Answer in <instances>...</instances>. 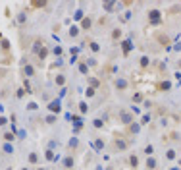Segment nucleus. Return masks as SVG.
Wrapping results in <instances>:
<instances>
[{"label": "nucleus", "mask_w": 181, "mask_h": 170, "mask_svg": "<svg viewBox=\"0 0 181 170\" xmlns=\"http://www.w3.org/2000/svg\"><path fill=\"white\" fill-rule=\"evenodd\" d=\"M44 4H46V2H33V4H31V6H35V8H42V6H44Z\"/></svg>", "instance_id": "nucleus-29"}, {"label": "nucleus", "mask_w": 181, "mask_h": 170, "mask_svg": "<svg viewBox=\"0 0 181 170\" xmlns=\"http://www.w3.org/2000/svg\"><path fill=\"white\" fill-rule=\"evenodd\" d=\"M90 25H93V21H90L89 18H83V21H81V27H83V31H89V29H90Z\"/></svg>", "instance_id": "nucleus-10"}, {"label": "nucleus", "mask_w": 181, "mask_h": 170, "mask_svg": "<svg viewBox=\"0 0 181 170\" xmlns=\"http://www.w3.org/2000/svg\"><path fill=\"white\" fill-rule=\"evenodd\" d=\"M4 141H14V133L12 131H6L4 133Z\"/></svg>", "instance_id": "nucleus-19"}, {"label": "nucleus", "mask_w": 181, "mask_h": 170, "mask_svg": "<svg viewBox=\"0 0 181 170\" xmlns=\"http://www.w3.org/2000/svg\"><path fill=\"white\" fill-rule=\"evenodd\" d=\"M66 83V77L64 75H56V85H64Z\"/></svg>", "instance_id": "nucleus-17"}, {"label": "nucleus", "mask_w": 181, "mask_h": 170, "mask_svg": "<svg viewBox=\"0 0 181 170\" xmlns=\"http://www.w3.org/2000/svg\"><path fill=\"white\" fill-rule=\"evenodd\" d=\"M79 110H81V112H87V110H89L87 103H81V105H79Z\"/></svg>", "instance_id": "nucleus-26"}, {"label": "nucleus", "mask_w": 181, "mask_h": 170, "mask_svg": "<svg viewBox=\"0 0 181 170\" xmlns=\"http://www.w3.org/2000/svg\"><path fill=\"white\" fill-rule=\"evenodd\" d=\"M121 49H123V56H127L129 50H131V41H123L121 43Z\"/></svg>", "instance_id": "nucleus-9"}, {"label": "nucleus", "mask_w": 181, "mask_h": 170, "mask_svg": "<svg viewBox=\"0 0 181 170\" xmlns=\"http://www.w3.org/2000/svg\"><path fill=\"white\" fill-rule=\"evenodd\" d=\"M133 100H135V103H139V100H143V95H141V93H137V95L133 97Z\"/></svg>", "instance_id": "nucleus-27"}, {"label": "nucleus", "mask_w": 181, "mask_h": 170, "mask_svg": "<svg viewBox=\"0 0 181 170\" xmlns=\"http://www.w3.org/2000/svg\"><path fill=\"white\" fill-rule=\"evenodd\" d=\"M120 37H121V29H114V31H112V39H114V41L120 39Z\"/></svg>", "instance_id": "nucleus-15"}, {"label": "nucleus", "mask_w": 181, "mask_h": 170, "mask_svg": "<svg viewBox=\"0 0 181 170\" xmlns=\"http://www.w3.org/2000/svg\"><path fill=\"white\" fill-rule=\"evenodd\" d=\"M129 164H131V168H137V166H139V158L135 157V155H131V157H129Z\"/></svg>", "instance_id": "nucleus-12"}, {"label": "nucleus", "mask_w": 181, "mask_h": 170, "mask_svg": "<svg viewBox=\"0 0 181 170\" xmlns=\"http://www.w3.org/2000/svg\"><path fill=\"white\" fill-rule=\"evenodd\" d=\"M146 168H149V170H156V161H154L152 157L146 158Z\"/></svg>", "instance_id": "nucleus-11"}, {"label": "nucleus", "mask_w": 181, "mask_h": 170, "mask_svg": "<svg viewBox=\"0 0 181 170\" xmlns=\"http://www.w3.org/2000/svg\"><path fill=\"white\" fill-rule=\"evenodd\" d=\"M95 93H96V89H95V87H89L87 91H85V95H87V97H95Z\"/></svg>", "instance_id": "nucleus-18"}, {"label": "nucleus", "mask_w": 181, "mask_h": 170, "mask_svg": "<svg viewBox=\"0 0 181 170\" xmlns=\"http://www.w3.org/2000/svg\"><path fill=\"white\" fill-rule=\"evenodd\" d=\"M64 168H66V170H71V168H73V157H71V155H67V157L64 158Z\"/></svg>", "instance_id": "nucleus-4"}, {"label": "nucleus", "mask_w": 181, "mask_h": 170, "mask_svg": "<svg viewBox=\"0 0 181 170\" xmlns=\"http://www.w3.org/2000/svg\"><path fill=\"white\" fill-rule=\"evenodd\" d=\"M162 19V12H158V10H150L149 12V21L150 23H160Z\"/></svg>", "instance_id": "nucleus-1"}, {"label": "nucleus", "mask_w": 181, "mask_h": 170, "mask_svg": "<svg viewBox=\"0 0 181 170\" xmlns=\"http://www.w3.org/2000/svg\"><path fill=\"white\" fill-rule=\"evenodd\" d=\"M23 74H25L27 77H33V75H35V70H33L31 64H25V66H23Z\"/></svg>", "instance_id": "nucleus-7"}, {"label": "nucleus", "mask_w": 181, "mask_h": 170, "mask_svg": "<svg viewBox=\"0 0 181 170\" xmlns=\"http://www.w3.org/2000/svg\"><path fill=\"white\" fill-rule=\"evenodd\" d=\"M37 161H39V155H37V153H31V155H29V162H33V164H35Z\"/></svg>", "instance_id": "nucleus-16"}, {"label": "nucleus", "mask_w": 181, "mask_h": 170, "mask_svg": "<svg viewBox=\"0 0 181 170\" xmlns=\"http://www.w3.org/2000/svg\"><path fill=\"white\" fill-rule=\"evenodd\" d=\"M120 118H121V124H131L133 122V114H129V112H125V110L120 112Z\"/></svg>", "instance_id": "nucleus-2"}, {"label": "nucleus", "mask_w": 181, "mask_h": 170, "mask_svg": "<svg viewBox=\"0 0 181 170\" xmlns=\"http://www.w3.org/2000/svg\"><path fill=\"white\" fill-rule=\"evenodd\" d=\"M46 158H48V161H52V158H54V155H52V151H50V149L46 151Z\"/></svg>", "instance_id": "nucleus-31"}, {"label": "nucleus", "mask_w": 181, "mask_h": 170, "mask_svg": "<svg viewBox=\"0 0 181 170\" xmlns=\"http://www.w3.org/2000/svg\"><path fill=\"white\" fill-rule=\"evenodd\" d=\"M79 70H81V74H87V75H89V66H87L85 62L79 64Z\"/></svg>", "instance_id": "nucleus-14"}, {"label": "nucleus", "mask_w": 181, "mask_h": 170, "mask_svg": "<svg viewBox=\"0 0 181 170\" xmlns=\"http://www.w3.org/2000/svg\"><path fill=\"white\" fill-rule=\"evenodd\" d=\"M141 66H143V68L149 66V58H146V56H143V58H141Z\"/></svg>", "instance_id": "nucleus-24"}, {"label": "nucleus", "mask_w": 181, "mask_h": 170, "mask_svg": "<svg viewBox=\"0 0 181 170\" xmlns=\"http://www.w3.org/2000/svg\"><path fill=\"white\" fill-rule=\"evenodd\" d=\"M129 131H133V133H135V131H139V126H137V124H133V126L129 128Z\"/></svg>", "instance_id": "nucleus-30"}, {"label": "nucleus", "mask_w": 181, "mask_h": 170, "mask_svg": "<svg viewBox=\"0 0 181 170\" xmlns=\"http://www.w3.org/2000/svg\"><path fill=\"white\" fill-rule=\"evenodd\" d=\"M37 170H44V168H37Z\"/></svg>", "instance_id": "nucleus-35"}, {"label": "nucleus", "mask_w": 181, "mask_h": 170, "mask_svg": "<svg viewBox=\"0 0 181 170\" xmlns=\"http://www.w3.org/2000/svg\"><path fill=\"white\" fill-rule=\"evenodd\" d=\"M114 85H116V89H121V91H123V89H127V81H125V79H121V77L116 79Z\"/></svg>", "instance_id": "nucleus-5"}, {"label": "nucleus", "mask_w": 181, "mask_h": 170, "mask_svg": "<svg viewBox=\"0 0 181 170\" xmlns=\"http://www.w3.org/2000/svg\"><path fill=\"white\" fill-rule=\"evenodd\" d=\"M114 6H116L114 2H106V4H104V8L108 10V12H110V10H114Z\"/></svg>", "instance_id": "nucleus-25"}, {"label": "nucleus", "mask_w": 181, "mask_h": 170, "mask_svg": "<svg viewBox=\"0 0 181 170\" xmlns=\"http://www.w3.org/2000/svg\"><path fill=\"white\" fill-rule=\"evenodd\" d=\"M77 33H79V27H75V25H73V27L70 29V37H77Z\"/></svg>", "instance_id": "nucleus-22"}, {"label": "nucleus", "mask_w": 181, "mask_h": 170, "mask_svg": "<svg viewBox=\"0 0 181 170\" xmlns=\"http://www.w3.org/2000/svg\"><path fill=\"white\" fill-rule=\"evenodd\" d=\"M89 47H90V50H93V52H98L100 50V47H98L95 41H89Z\"/></svg>", "instance_id": "nucleus-13"}, {"label": "nucleus", "mask_w": 181, "mask_h": 170, "mask_svg": "<svg viewBox=\"0 0 181 170\" xmlns=\"http://www.w3.org/2000/svg\"><path fill=\"white\" fill-rule=\"evenodd\" d=\"M114 147H118L120 151H123V149H127V141H123V139H120V137H118V139L114 141Z\"/></svg>", "instance_id": "nucleus-6"}, {"label": "nucleus", "mask_w": 181, "mask_h": 170, "mask_svg": "<svg viewBox=\"0 0 181 170\" xmlns=\"http://www.w3.org/2000/svg\"><path fill=\"white\" fill-rule=\"evenodd\" d=\"M166 158H169V161H174V158H175V151H174V149H169V151L166 153Z\"/></svg>", "instance_id": "nucleus-20"}, {"label": "nucleus", "mask_w": 181, "mask_h": 170, "mask_svg": "<svg viewBox=\"0 0 181 170\" xmlns=\"http://www.w3.org/2000/svg\"><path fill=\"white\" fill-rule=\"evenodd\" d=\"M149 122H150V116H143L141 118V124H149Z\"/></svg>", "instance_id": "nucleus-28"}, {"label": "nucleus", "mask_w": 181, "mask_h": 170, "mask_svg": "<svg viewBox=\"0 0 181 170\" xmlns=\"http://www.w3.org/2000/svg\"><path fill=\"white\" fill-rule=\"evenodd\" d=\"M102 126H104V122L100 120V118H96V120H95V128H102Z\"/></svg>", "instance_id": "nucleus-23"}, {"label": "nucleus", "mask_w": 181, "mask_h": 170, "mask_svg": "<svg viewBox=\"0 0 181 170\" xmlns=\"http://www.w3.org/2000/svg\"><path fill=\"white\" fill-rule=\"evenodd\" d=\"M4 151L6 153H12V145H4Z\"/></svg>", "instance_id": "nucleus-32"}, {"label": "nucleus", "mask_w": 181, "mask_h": 170, "mask_svg": "<svg viewBox=\"0 0 181 170\" xmlns=\"http://www.w3.org/2000/svg\"><path fill=\"white\" fill-rule=\"evenodd\" d=\"M152 151H154V147H152V145H146V147H144V153H146V157H150V155H152Z\"/></svg>", "instance_id": "nucleus-21"}, {"label": "nucleus", "mask_w": 181, "mask_h": 170, "mask_svg": "<svg viewBox=\"0 0 181 170\" xmlns=\"http://www.w3.org/2000/svg\"><path fill=\"white\" fill-rule=\"evenodd\" d=\"M169 89H172V83L169 81H162V83H158V91H169Z\"/></svg>", "instance_id": "nucleus-8"}, {"label": "nucleus", "mask_w": 181, "mask_h": 170, "mask_svg": "<svg viewBox=\"0 0 181 170\" xmlns=\"http://www.w3.org/2000/svg\"><path fill=\"white\" fill-rule=\"evenodd\" d=\"M6 124V118H0V126H4Z\"/></svg>", "instance_id": "nucleus-34"}, {"label": "nucleus", "mask_w": 181, "mask_h": 170, "mask_svg": "<svg viewBox=\"0 0 181 170\" xmlns=\"http://www.w3.org/2000/svg\"><path fill=\"white\" fill-rule=\"evenodd\" d=\"M23 170H27V168H23Z\"/></svg>", "instance_id": "nucleus-36"}, {"label": "nucleus", "mask_w": 181, "mask_h": 170, "mask_svg": "<svg viewBox=\"0 0 181 170\" xmlns=\"http://www.w3.org/2000/svg\"><path fill=\"white\" fill-rule=\"evenodd\" d=\"M48 110H50V112H56V114H58V112L62 110V108H60V103H58V100H50V103H48Z\"/></svg>", "instance_id": "nucleus-3"}, {"label": "nucleus", "mask_w": 181, "mask_h": 170, "mask_svg": "<svg viewBox=\"0 0 181 170\" xmlns=\"http://www.w3.org/2000/svg\"><path fill=\"white\" fill-rule=\"evenodd\" d=\"M54 120H56V118H54V116H52V114H50V116H48V118H46V122H48V124H54Z\"/></svg>", "instance_id": "nucleus-33"}]
</instances>
